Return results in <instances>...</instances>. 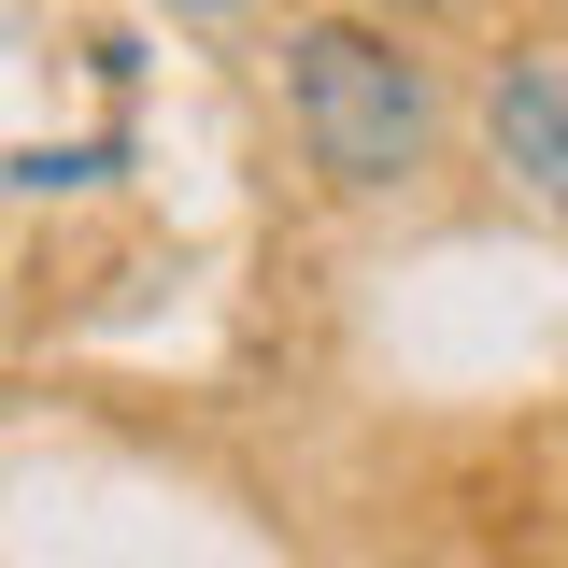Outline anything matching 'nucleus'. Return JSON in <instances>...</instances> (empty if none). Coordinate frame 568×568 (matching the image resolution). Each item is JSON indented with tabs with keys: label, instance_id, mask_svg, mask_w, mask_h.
Instances as JSON below:
<instances>
[{
	"label": "nucleus",
	"instance_id": "2",
	"mask_svg": "<svg viewBox=\"0 0 568 568\" xmlns=\"http://www.w3.org/2000/svg\"><path fill=\"white\" fill-rule=\"evenodd\" d=\"M484 142L540 213H568V43H511L484 71Z\"/></svg>",
	"mask_w": 568,
	"mask_h": 568
},
{
	"label": "nucleus",
	"instance_id": "1",
	"mask_svg": "<svg viewBox=\"0 0 568 568\" xmlns=\"http://www.w3.org/2000/svg\"><path fill=\"white\" fill-rule=\"evenodd\" d=\"M284 129L342 200H384L440 156V71L355 14H313V29H284Z\"/></svg>",
	"mask_w": 568,
	"mask_h": 568
}]
</instances>
